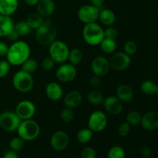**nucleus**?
I'll return each mask as SVG.
<instances>
[{
    "instance_id": "1",
    "label": "nucleus",
    "mask_w": 158,
    "mask_h": 158,
    "mask_svg": "<svg viewBox=\"0 0 158 158\" xmlns=\"http://www.w3.org/2000/svg\"><path fill=\"white\" fill-rule=\"evenodd\" d=\"M31 49L29 45L23 40L13 42L9 46L6 60L11 66H21L27 59L30 57Z\"/></svg>"
},
{
    "instance_id": "2",
    "label": "nucleus",
    "mask_w": 158,
    "mask_h": 158,
    "mask_svg": "<svg viewBox=\"0 0 158 158\" xmlns=\"http://www.w3.org/2000/svg\"><path fill=\"white\" fill-rule=\"evenodd\" d=\"M57 29L50 19L44 20L43 24L35 29V39L43 46H49L56 40Z\"/></svg>"
},
{
    "instance_id": "3",
    "label": "nucleus",
    "mask_w": 158,
    "mask_h": 158,
    "mask_svg": "<svg viewBox=\"0 0 158 158\" xmlns=\"http://www.w3.org/2000/svg\"><path fill=\"white\" fill-rule=\"evenodd\" d=\"M104 29L96 23L85 24L82 30V35L85 43L92 46H99L104 39Z\"/></svg>"
},
{
    "instance_id": "4",
    "label": "nucleus",
    "mask_w": 158,
    "mask_h": 158,
    "mask_svg": "<svg viewBox=\"0 0 158 158\" xmlns=\"http://www.w3.org/2000/svg\"><path fill=\"white\" fill-rule=\"evenodd\" d=\"M16 131L24 141H32L40 136V126L32 119L22 120Z\"/></svg>"
},
{
    "instance_id": "5",
    "label": "nucleus",
    "mask_w": 158,
    "mask_h": 158,
    "mask_svg": "<svg viewBox=\"0 0 158 158\" xmlns=\"http://www.w3.org/2000/svg\"><path fill=\"white\" fill-rule=\"evenodd\" d=\"M12 86L18 92L22 94L29 93L33 89L34 79L32 74L23 69L17 71L12 77Z\"/></svg>"
},
{
    "instance_id": "6",
    "label": "nucleus",
    "mask_w": 158,
    "mask_h": 158,
    "mask_svg": "<svg viewBox=\"0 0 158 158\" xmlns=\"http://www.w3.org/2000/svg\"><path fill=\"white\" fill-rule=\"evenodd\" d=\"M69 48L65 42L62 40H54L49 46V56L56 63H64L68 60Z\"/></svg>"
},
{
    "instance_id": "7",
    "label": "nucleus",
    "mask_w": 158,
    "mask_h": 158,
    "mask_svg": "<svg viewBox=\"0 0 158 158\" xmlns=\"http://www.w3.org/2000/svg\"><path fill=\"white\" fill-rule=\"evenodd\" d=\"M22 120L15 112L3 111L0 113V128L7 132L16 131Z\"/></svg>"
},
{
    "instance_id": "8",
    "label": "nucleus",
    "mask_w": 158,
    "mask_h": 158,
    "mask_svg": "<svg viewBox=\"0 0 158 158\" xmlns=\"http://www.w3.org/2000/svg\"><path fill=\"white\" fill-rule=\"evenodd\" d=\"M108 120L106 114L101 110H95L92 112L88 119L87 127L94 133L102 132L107 126Z\"/></svg>"
},
{
    "instance_id": "9",
    "label": "nucleus",
    "mask_w": 158,
    "mask_h": 158,
    "mask_svg": "<svg viewBox=\"0 0 158 158\" xmlns=\"http://www.w3.org/2000/svg\"><path fill=\"white\" fill-rule=\"evenodd\" d=\"M36 112V107L33 102L29 100H24L17 103L15 113L21 120L32 119Z\"/></svg>"
},
{
    "instance_id": "10",
    "label": "nucleus",
    "mask_w": 158,
    "mask_h": 158,
    "mask_svg": "<svg viewBox=\"0 0 158 158\" xmlns=\"http://www.w3.org/2000/svg\"><path fill=\"white\" fill-rule=\"evenodd\" d=\"M100 9L92 5H84L79 9L77 17L84 24L96 23L98 20Z\"/></svg>"
},
{
    "instance_id": "11",
    "label": "nucleus",
    "mask_w": 158,
    "mask_h": 158,
    "mask_svg": "<svg viewBox=\"0 0 158 158\" xmlns=\"http://www.w3.org/2000/svg\"><path fill=\"white\" fill-rule=\"evenodd\" d=\"M77 75V70L75 66L71 63H62L56 71V77L62 83H69L75 80Z\"/></svg>"
},
{
    "instance_id": "12",
    "label": "nucleus",
    "mask_w": 158,
    "mask_h": 158,
    "mask_svg": "<svg viewBox=\"0 0 158 158\" xmlns=\"http://www.w3.org/2000/svg\"><path fill=\"white\" fill-rule=\"evenodd\" d=\"M110 61V67L114 70L123 71L127 69L131 63V58L124 52H117L113 53Z\"/></svg>"
},
{
    "instance_id": "13",
    "label": "nucleus",
    "mask_w": 158,
    "mask_h": 158,
    "mask_svg": "<svg viewBox=\"0 0 158 158\" xmlns=\"http://www.w3.org/2000/svg\"><path fill=\"white\" fill-rule=\"evenodd\" d=\"M91 71L94 75L103 77L109 73L110 64L108 59L103 56L95 57L91 62Z\"/></svg>"
},
{
    "instance_id": "14",
    "label": "nucleus",
    "mask_w": 158,
    "mask_h": 158,
    "mask_svg": "<svg viewBox=\"0 0 158 158\" xmlns=\"http://www.w3.org/2000/svg\"><path fill=\"white\" fill-rule=\"evenodd\" d=\"M69 143V137L64 131H57L50 137V146L54 151H63Z\"/></svg>"
},
{
    "instance_id": "15",
    "label": "nucleus",
    "mask_w": 158,
    "mask_h": 158,
    "mask_svg": "<svg viewBox=\"0 0 158 158\" xmlns=\"http://www.w3.org/2000/svg\"><path fill=\"white\" fill-rule=\"evenodd\" d=\"M103 104L106 112L113 116L121 114L123 109V103L115 95L105 97Z\"/></svg>"
},
{
    "instance_id": "16",
    "label": "nucleus",
    "mask_w": 158,
    "mask_h": 158,
    "mask_svg": "<svg viewBox=\"0 0 158 158\" xmlns=\"http://www.w3.org/2000/svg\"><path fill=\"white\" fill-rule=\"evenodd\" d=\"M140 125L148 131H153L158 129V112L149 111L142 116Z\"/></svg>"
},
{
    "instance_id": "17",
    "label": "nucleus",
    "mask_w": 158,
    "mask_h": 158,
    "mask_svg": "<svg viewBox=\"0 0 158 158\" xmlns=\"http://www.w3.org/2000/svg\"><path fill=\"white\" fill-rule=\"evenodd\" d=\"M45 93L48 99L52 101H58L63 97V89L60 83L50 82L45 87Z\"/></svg>"
},
{
    "instance_id": "18",
    "label": "nucleus",
    "mask_w": 158,
    "mask_h": 158,
    "mask_svg": "<svg viewBox=\"0 0 158 158\" xmlns=\"http://www.w3.org/2000/svg\"><path fill=\"white\" fill-rule=\"evenodd\" d=\"M83 101L82 94L77 90H71L63 97V103L66 107L74 109L80 106Z\"/></svg>"
},
{
    "instance_id": "19",
    "label": "nucleus",
    "mask_w": 158,
    "mask_h": 158,
    "mask_svg": "<svg viewBox=\"0 0 158 158\" xmlns=\"http://www.w3.org/2000/svg\"><path fill=\"white\" fill-rule=\"evenodd\" d=\"M56 9L53 0H40L36 5L37 12L43 18H48L52 15Z\"/></svg>"
},
{
    "instance_id": "20",
    "label": "nucleus",
    "mask_w": 158,
    "mask_h": 158,
    "mask_svg": "<svg viewBox=\"0 0 158 158\" xmlns=\"http://www.w3.org/2000/svg\"><path fill=\"white\" fill-rule=\"evenodd\" d=\"M15 27V23L12 17L0 15V38L7 37Z\"/></svg>"
},
{
    "instance_id": "21",
    "label": "nucleus",
    "mask_w": 158,
    "mask_h": 158,
    "mask_svg": "<svg viewBox=\"0 0 158 158\" xmlns=\"http://www.w3.org/2000/svg\"><path fill=\"white\" fill-rule=\"evenodd\" d=\"M19 8V0H0V15L11 16Z\"/></svg>"
},
{
    "instance_id": "22",
    "label": "nucleus",
    "mask_w": 158,
    "mask_h": 158,
    "mask_svg": "<svg viewBox=\"0 0 158 158\" xmlns=\"http://www.w3.org/2000/svg\"><path fill=\"white\" fill-rule=\"evenodd\" d=\"M116 96L123 103H129L134 99V93L131 86L127 84H121L117 87Z\"/></svg>"
},
{
    "instance_id": "23",
    "label": "nucleus",
    "mask_w": 158,
    "mask_h": 158,
    "mask_svg": "<svg viewBox=\"0 0 158 158\" xmlns=\"http://www.w3.org/2000/svg\"><path fill=\"white\" fill-rule=\"evenodd\" d=\"M98 19L104 26H112L115 23L117 17L113 10L107 8H102L100 9Z\"/></svg>"
},
{
    "instance_id": "24",
    "label": "nucleus",
    "mask_w": 158,
    "mask_h": 158,
    "mask_svg": "<svg viewBox=\"0 0 158 158\" xmlns=\"http://www.w3.org/2000/svg\"><path fill=\"white\" fill-rule=\"evenodd\" d=\"M26 22L29 27L32 29H37L44 22V18L42 17L38 12H32L28 15Z\"/></svg>"
},
{
    "instance_id": "25",
    "label": "nucleus",
    "mask_w": 158,
    "mask_h": 158,
    "mask_svg": "<svg viewBox=\"0 0 158 158\" xmlns=\"http://www.w3.org/2000/svg\"><path fill=\"white\" fill-rule=\"evenodd\" d=\"M99 46L103 52L106 54H113L116 52L117 48V43L115 40H110V39H103Z\"/></svg>"
},
{
    "instance_id": "26",
    "label": "nucleus",
    "mask_w": 158,
    "mask_h": 158,
    "mask_svg": "<svg viewBox=\"0 0 158 158\" xmlns=\"http://www.w3.org/2000/svg\"><path fill=\"white\" fill-rule=\"evenodd\" d=\"M93 137H94V132L88 127L82 128L77 134V140L83 144L90 142Z\"/></svg>"
},
{
    "instance_id": "27",
    "label": "nucleus",
    "mask_w": 158,
    "mask_h": 158,
    "mask_svg": "<svg viewBox=\"0 0 158 158\" xmlns=\"http://www.w3.org/2000/svg\"><path fill=\"white\" fill-rule=\"evenodd\" d=\"M140 90L145 95H154L156 94L157 89V84L152 80H145L140 84Z\"/></svg>"
},
{
    "instance_id": "28",
    "label": "nucleus",
    "mask_w": 158,
    "mask_h": 158,
    "mask_svg": "<svg viewBox=\"0 0 158 158\" xmlns=\"http://www.w3.org/2000/svg\"><path fill=\"white\" fill-rule=\"evenodd\" d=\"M105 97L98 90H92L90 92L88 93L87 94V101L91 105H94V106H99V105L102 104L103 103Z\"/></svg>"
},
{
    "instance_id": "29",
    "label": "nucleus",
    "mask_w": 158,
    "mask_h": 158,
    "mask_svg": "<svg viewBox=\"0 0 158 158\" xmlns=\"http://www.w3.org/2000/svg\"><path fill=\"white\" fill-rule=\"evenodd\" d=\"M83 58V53L80 49L78 48H73V49L69 50L68 60L69 63H71L73 66H77L82 62Z\"/></svg>"
},
{
    "instance_id": "30",
    "label": "nucleus",
    "mask_w": 158,
    "mask_h": 158,
    "mask_svg": "<svg viewBox=\"0 0 158 158\" xmlns=\"http://www.w3.org/2000/svg\"><path fill=\"white\" fill-rule=\"evenodd\" d=\"M14 29L18 32L19 36H26V35H29L32 32V29L29 27L26 20L19 21L16 24H15Z\"/></svg>"
},
{
    "instance_id": "31",
    "label": "nucleus",
    "mask_w": 158,
    "mask_h": 158,
    "mask_svg": "<svg viewBox=\"0 0 158 158\" xmlns=\"http://www.w3.org/2000/svg\"><path fill=\"white\" fill-rule=\"evenodd\" d=\"M39 67V64L36 60L33 58H30L26 60L23 64L21 65V69L24 70L25 72L29 73L32 74L37 70Z\"/></svg>"
},
{
    "instance_id": "32",
    "label": "nucleus",
    "mask_w": 158,
    "mask_h": 158,
    "mask_svg": "<svg viewBox=\"0 0 158 158\" xmlns=\"http://www.w3.org/2000/svg\"><path fill=\"white\" fill-rule=\"evenodd\" d=\"M106 158H126V153L121 146L115 145L110 148Z\"/></svg>"
},
{
    "instance_id": "33",
    "label": "nucleus",
    "mask_w": 158,
    "mask_h": 158,
    "mask_svg": "<svg viewBox=\"0 0 158 158\" xmlns=\"http://www.w3.org/2000/svg\"><path fill=\"white\" fill-rule=\"evenodd\" d=\"M142 115L138 111L133 110L128 113L126 116V121L129 123L131 126H137L140 124L141 122Z\"/></svg>"
},
{
    "instance_id": "34",
    "label": "nucleus",
    "mask_w": 158,
    "mask_h": 158,
    "mask_svg": "<svg viewBox=\"0 0 158 158\" xmlns=\"http://www.w3.org/2000/svg\"><path fill=\"white\" fill-rule=\"evenodd\" d=\"M24 144V140L18 136V137H15L11 139L10 141H9V148H10V150L18 152L23 149Z\"/></svg>"
},
{
    "instance_id": "35",
    "label": "nucleus",
    "mask_w": 158,
    "mask_h": 158,
    "mask_svg": "<svg viewBox=\"0 0 158 158\" xmlns=\"http://www.w3.org/2000/svg\"><path fill=\"white\" fill-rule=\"evenodd\" d=\"M73 118L74 112L73 109L65 106V108H63L60 113V119L62 120V121L66 123H69L73 120Z\"/></svg>"
},
{
    "instance_id": "36",
    "label": "nucleus",
    "mask_w": 158,
    "mask_h": 158,
    "mask_svg": "<svg viewBox=\"0 0 158 158\" xmlns=\"http://www.w3.org/2000/svg\"><path fill=\"white\" fill-rule=\"evenodd\" d=\"M137 51V45L133 40H128L123 45V52L130 56H134Z\"/></svg>"
},
{
    "instance_id": "37",
    "label": "nucleus",
    "mask_w": 158,
    "mask_h": 158,
    "mask_svg": "<svg viewBox=\"0 0 158 158\" xmlns=\"http://www.w3.org/2000/svg\"><path fill=\"white\" fill-rule=\"evenodd\" d=\"M131 131V125L127 121L123 122L119 125L118 134L121 137H126L129 135Z\"/></svg>"
},
{
    "instance_id": "38",
    "label": "nucleus",
    "mask_w": 158,
    "mask_h": 158,
    "mask_svg": "<svg viewBox=\"0 0 158 158\" xmlns=\"http://www.w3.org/2000/svg\"><path fill=\"white\" fill-rule=\"evenodd\" d=\"M11 69V65L7 60H0V79L6 77Z\"/></svg>"
},
{
    "instance_id": "39",
    "label": "nucleus",
    "mask_w": 158,
    "mask_h": 158,
    "mask_svg": "<svg viewBox=\"0 0 158 158\" xmlns=\"http://www.w3.org/2000/svg\"><path fill=\"white\" fill-rule=\"evenodd\" d=\"M104 38L110 39V40H117L118 36V31L116 28L112 26H108L106 29H104Z\"/></svg>"
},
{
    "instance_id": "40",
    "label": "nucleus",
    "mask_w": 158,
    "mask_h": 158,
    "mask_svg": "<svg viewBox=\"0 0 158 158\" xmlns=\"http://www.w3.org/2000/svg\"><path fill=\"white\" fill-rule=\"evenodd\" d=\"M81 158H97V151L92 147H86L82 150Z\"/></svg>"
},
{
    "instance_id": "41",
    "label": "nucleus",
    "mask_w": 158,
    "mask_h": 158,
    "mask_svg": "<svg viewBox=\"0 0 158 158\" xmlns=\"http://www.w3.org/2000/svg\"><path fill=\"white\" fill-rule=\"evenodd\" d=\"M55 63L54 60L49 56H46L43 59L41 63V66L45 71H49L54 67Z\"/></svg>"
},
{
    "instance_id": "42",
    "label": "nucleus",
    "mask_w": 158,
    "mask_h": 158,
    "mask_svg": "<svg viewBox=\"0 0 158 158\" xmlns=\"http://www.w3.org/2000/svg\"><path fill=\"white\" fill-rule=\"evenodd\" d=\"M89 84L94 88H99L102 84L101 77L94 75L89 80Z\"/></svg>"
},
{
    "instance_id": "43",
    "label": "nucleus",
    "mask_w": 158,
    "mask_h": 158,
    "mask_svg": "<svg viewBox=\"0 0 158 158\" xmlns=\"http://www.w3.org/2000/svg\"><path fill=\"white\" fill-rule=\"evenodd\" d=\"M140 153L141 154V156L144 158H148L151 157V154H152V149H151V147L147 146H142L140 150Z\"/></svg>"
},
{
    "instance_id": "44",
    "label": "nucleus",
    "mask_w": 158,
    "mask_h": 158,
    "mask_svg": "<svg viewBox=\"0 0 158 158\" xmlns=\"http://www.w3.org/2000/svg\"><path fill=\"white\" fill-rule=\"evenodd\" d=\"M9 46L7 43L0 40V57L6 56L9 50Z\"/></svg>"
},
{
    "instance_id": "45",
    "label": "nucleus",
    "mask_w": 158,
    "mask_h": 158,
    "mask_svg": "<svg viewBox=\"0 0 158 158\" xmlns=\"http://www.w3.org/2000/svg\"><path fill=\"white\" fill-rule=\"evenodd\" d=\"M19 37H20L19 35L18 32H17L15 29H13V30H12V32H11L10 33L7 35L8 40H9V41L12 42V43H13V42L17 41V40H19Z\"/></svg>"
},
{
    "instance_id": "46",
    "label": "nucleus",
    "mask_w": 158,
    "mask_h": 158,
    "mask_svg": "<svg viewBox=\"0 0 158 158\" xmlns=\"http://www.w3.org/2000/svg\"><path fill=\"white\" fill-rule=\"evenodd\" d=\"M2 158H19V157L18 154L16 151H14L12 150H9V151H6L4 154H3Z\"/></svg>"
},
{
    "instance_id": "47",
    "label": "nucleus",
    "mask_w": 158,
    "mask_h": 158,
    "mask_svg": "<svg viewBox=\"0 0 158 158\" xmlns=\"http://www.w3.org/2000/svg\"><path fill=\"white\" fill-rule=\"evenodd\" d=\"M91 5L95 6L97 9H100L103 8V4L105 2V0H90Z\"/></svg>"
},
{
    "instance_id": "48",
    "label": "nucleus",
    "mask_w": 158,
    "mask_h": 158,
    "mask_svg": "<svg viewBox=\"0 0 158 158\" xmlns=\"http://www.w3.org/2000/svg\"><path fill=\"white\" fill-rule=\"evenodd\" d=\"M25 3L29 6H35L38 4L40 0H24Z\"/></svg>"
},
{
    "instance_id": "49",
    "label": "nucleus",
    "mask_w": 158,
    "mask_h": 158,
    "mask_svg": "<svg viewBox=\"0 0 158 158\" xmlns=\"http://www.w3.org/2000/svg\"><path fill=\"white\" fill-rule=\"evenodd\" d=\"M156 94H157V98H158V84H157V93H156Z\"/></svg>"
},
{
    "instance_id": "50",
    "label": "nucleus",
    "mask_w": 158,
    "mask_h": 158,
    "mask_svg": "<svg viewBox=\"0 0 158 158\" xmlns=\"http://www.w3.org/2000/svg\"><path fill=\"white\" fill-rule=\"evenodd\" d=\"M148 158H154V157H148Z\"/></svg>"
}]
</instances>
